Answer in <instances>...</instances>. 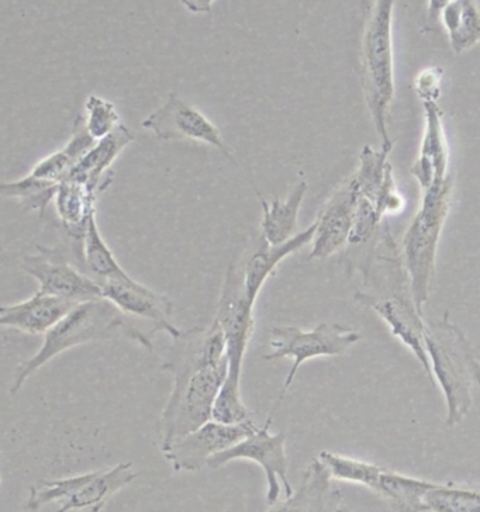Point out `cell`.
I'll use <instances>...</instances> for the list:
<instances>
[{"instance_id":"obj_1","label":"cell","mask_w":480,"mask_h":512,"mask_svg":"<svg viewBox=\"0 0 480 512\" xmlns=\"http://www.w3.org/2000/svg\"><path fill=\"white\" fill-rule=\"evenodd\" d=\"M172 341L162 365L174 376V386L157 424L162 453L213 420L214 404L229 375L226 338L216 321L207 328L182 331Z\"/></svg>"},{"instance_id":"obj_6","label":"cell","mask_w":480,"mask_h":512,"mask_svg":"<svg viewBox=\"0 0 480 512\" xmlns=\"http://www.w3.org/2000/svg\"><path fill=\"white\" fill-rule=\"evenodd\" d=\"M393 5L379 0L372 6L362 37V88L376 131L382 138V150L392 151L388 133V113L395 96L393 78Z\"/></svg>"},{"instance_id":"obj_14","label":"cell","mask_w":480,"mask_h":512,"mask_svg":"<svg viewBox=\"0 0 480 512\" xmlns=\"http://www.w3.org/2000/svg\"><path fill=\"white\" fill-rule=\"evenodd\" d=\"M99 285L103 299L122 311L124 316L147 321L154 332H167L172 339L182 334V330L172 323L174 306L165 294L155 292L133 278L109 280Z\"/></svg>"},{"instance_id":"obj_19","label":"cell","mask_w":480,"mask_h":512,"mask_svg":"<svg viewBox=\"0 0 480 512\" xmlns=\"http://www.w3.org/2000/svg\"><path fill=\"white\" fill-rule=\"evenodd\" d=\"M316 227V221H314L312 226L295 235L292 240L281 245V247H271L260 235L257 247L252 249L243 262H240L245 293H247L248 299L252 303H257L262 287L274 275L275 269L278 268L283 259L313 242Z\"/></svg>"},{"instance_id":"obj_29","label":"cell","mask_w":480,"mask_h":512,"mask_svg":"<svg viewBox=\"0 0 480 512\" xmlns=\"http://www.w3.org/2000/svg\"><path fill=\"white\" fill-rule=\"evenodd\" d=\"M58 188L60 186L29 174L19 181L2 183L0 193L6 199L19 200L24 210H36L43 216L48 204L57 196Z\"/></svg>"},{"instance_id":"obj_15","label":"cell","mask_w":480,"mask_h":512,"mask_svg":"<svg viewBox=\"0 0 480 512\" xmlns=\"http://www.w3.org/2000/svg\"><path fill=\"white\" fill-rule=\"evenodd\" d=\"M357 193L352 181L337 190L336 195L328 200L316 220L312 252L309 259H326L337 254L350 242L354 228Z\"/></svg>"},{"instance_id":"obj_32","label":"cell","mask_w":480,"mask_h":512,"mask_svg":"<svg viewBox=\"0 0 480 512\" xmlns=\"http://www.w3.org/2000/svg\"><path fill=\"white\" fill-rule=\"evenodd\" d=\"M442 72L438 68H430L421 72L416 81L417 93L424 102L437 103L441 93Z\"/></svg>"},{"instance_id":"obj_25","label":"cell","mask_w":480,"mask_h":512,"mask_svg":"<svg viewBox=\"0 0 480 512\" xmlns=\"http://www.w3.org/2000/svg\"><path fill=\"white\" fill-rule=\"evenodd\" d=\"M441 20L455 54L480 43V10L471 0L442 2Z\"/></svg>"},{"instance_id":"obj_26","label":"cell","mask_w":480,"mask_h":512,"mask_svg":"<svg viewBox=\"0 0 480 512\" xmlns=\"http://www.w3.org/2000/svg\"><path fill=\"white\" fill-rule=\"evenodd\" d=\"M82 259H84L85 272L98 283L109 280H126L131 278L124 271L112 249L107 247L102 234H100L95 214L89 220L84 241H82Z\"/></svg>"},{"instance_id":"obj_8","label":"cell","mask_w":480,"mask_h":512,"mask_svg":"<svg viewBox=\"0 0 480 512\" xmlns=\"http://www.w3.org/2000/svg\"><path fill=\"white\" fill-rule=\"evenodd\" d=\"M390 151L365 147L357 175L351 179L357 193L350 244H362L375 233L383 214L402 210V196L393 181Z\"/></svg>"},{"instance_id":"obj_28","label":"cell","mask_w":480,"mask_h":512,"mask_svg":"<svg viewBox=\"0 0 480 512\" xmlns=\"http://www.w3.org/2000/svg\"><path fill=\"white\" fill-rule=\"evenodd\" d=\"M317 459L327 467L333 480L358 484V486L368 487L369 490L374 489L383 470V466L375 463L330 451L321 452Z\"/></svg>"},{"instance_id":"obj_20","label":"cell","mask_w":480,"mask_h":512,"mask_svg":"<svg viewBox=\"0 0 480 512\" xmlns=\"http://www.w3.org/2000/svg\"><path fill=\"white\" fill-rule=\"evenodd\" d=\"M133 141L134 134L124 124H120L110 136L93 145L92 150L72 169L68 179L84 183L96 193L105 190L113 181L110 166Z\"/></svg>"},{"instance_id":"obj_4","label":"cell","mask_w":480,"mask_h":512,"mask_svg":"<svg viewBox=\"0 0 480 512\" xmlns=\"http://www.w3.org/2000/svg\"><path fill=\"white\" fill-rule=\"evenodd\" d=\"M424 344L433 382H437L447 404L445 427H457L471 411L473 389L480 387V361L471 342L448 314L426 324Z\"/></svg>"},{"instance_id":"obj_9","label":"cell","mask_w":480,"mask_h":512,"mask_svg":"<svg viewBox=\"0 0 480 512\" xmlns=\"http://www.w3.org/2000/svg\"><path fill=\"white\" fill-rule=\"evenodd\" d=\"M274 417L268 415L264 427L258 428L254 434L245 438L233 448L213 456L209 460L210 469H219L236 460H250L262 467L267 479V501L269 505L278 503L282 489L285 497L292 496V486L288 479V455H286V434L278 432L271 434V425Z\"/></svg>"},{"instance_id":"obj_17","label":"cell","mask_w":480,"mask_h":512,"mask_svg":"<svg viewBox=\"0 0 480 512\" xmlns=\"http://www.w3.org/2000/svg\"><path fill=\"white\" fill-rule=\"evenodd\" d=\"M78 304L37 292L24 302L2 306L0 325L31 335H46Z\"/></svg>"},{"instance_id":"obj_31","label":"cell","mask_w":480,"mask_h":512,"mask_svg":"<svg viewBox=\"0 0 480 512\" xmlns=\"http://www.w3.org/2000/svg\"><path fill=\"white\" fill-rule=\"evenodd\" d=\"M86 130L95 141L103 140L120 126V114L116 106L109 100L91 95L86 99L85 114Z\"/></svg>"},{"instance_id":"obj_5","label":"cell","mask_w":480,"mask_h":512,"mask_svg":"<svg viewBox=\"0 0 480 512\" xmlns=\"http://www.w3.org/2000/svg\"><path fill=\"white\" fill-rule=\"evenodd\" d=\"M454 178L435 183L424 192L423 203L403 238V264L410 282V294L423 316L430 299L435 276V261L442 228L450 213Z\"/></svg>"},{"instance_id":"obj_3","label":"cell","mask_w":480,"mask_h":512,"mask_svg":"<svg viewBox=\"0 0 480 512\" xmlns=\"http://www.w3.org/2000/svg\"><path fill=\"white\" fill-rule=\"evenodd\" d=\"M254 307L244 289L240 262L231 264L224 278L214 321L226 338L229 375L221 387L213 408V420L223 424H244L252 420L250 408L241 394V376L245 354L254 334Z\"/></svg>"},{"instance_id":"obj_22","label":"cell","mask_w":480,"mask_h":512,"mask_svg":"<svg viewBox=\"0 0 480 512\" xmlns=\"http://www.w3.org/2000/svg\"><path fill=\"white\" fill-rule=\"evenodd\" d=\"M307 192V182L302 181L296 185L286 200L275 197L268 203L258 193V199L264 211V219L261 221V237L271 247H281L295 237L298 230L299 210Z\"/></svg>"},{"instance_id":"obj_30","label":"cell","mask_w":480,"mask_h":512,"mask_svg":"<svg viewBox=\"0 0 480 512\" xmlns=\"http://www.w3.org/2000/svg\"><path fill=\"white\" fill-rule=\"evenodd\" d=\"M91 473L57 480H40L39 483L31 486L29 500L26 504L27 510L36 512L47 504L57 503V501L64 503L75 496L77 491L88 482Z\"/></svg>"},{"instance_id":"obj_12","label":"cell","mask_w":480,"mask_h":512,"mask_svg":"<svg viewBox=\"0 0 480 512\" xmlns=\"http://www.w3.org/2000/svg\"><path fill=\"white\" fill-rule=\"evenodd\" d=\"M257 430L254 421L223 424L212 420L179 439L164 452V456L175 472H199L209 465L213 456L240 444Z\"/></svg>"},{"instance_id":"obj_21","label":"cell","mask_w":480,"mask_h":512,"mask_svg":"<svg viewBox=\"0 0 480 512\" xmlns=\"http://www.w3.org/2000/svg\"><path fill=\"white\" fill-rule=\"evenodd\" d=\"M138 477L133 463H119L107 470L91 473L88 482L77 491L75 496L60 504L53 512L88 511L102 512L107 501L115 494L129 486Z\"/></svg>"},{"instance_id":"obj_23","label":"cell","mask_w":480,"mask_h":512,"mask_svg":"<svg viewBox=\"0 0 480 512\" xmlns=\"http://www.w3.org/2000/svg\"><path fill=\"white\" fill-rule=\"evenodd\" d=\"M434 486L435 483L428 480L383 467L372 491L382 497L393 512H428L426 496Z\"/></svg>"},{"instance_id":"obj_16","label":"cell","mask_w":480,"mask_h":512,"mask_svg":"<svg viewBox=\"0 0 480 512\" xmlns=\"http://www.w3.org/2000/svg\"><path fill=\"white\" fill-rule=\"evenodd\" d=\"M267 512H347L343 493L334 489L333 477L319 459L303 472L299 489L283 501L269 505Z\"/></svg>"},{"instance_id":"obj_10","label":"cell","mask_w":480,"mask_h":512,"mask_svg":"<svg viewBox=\"0 0 480 512\" xmlns=\"http://www.w3.org/2000/svg\"><path fill=\"white\" fill-rule=\"evenodd\" d=\"M23 256V271L39 282V292L81 304L103 299L102 287L86 272L69 264L61 249L37 247Z\"/></svg>"},{"instance_id":"obj_2","label":"cell","mask_w":480,"mask_h":512,"mask_svg":"<svg viewBox=\"0 0 480 512\" xmlns=\"http://www.w3.org/2000/svg\"><path fill=\"white\" fill-rule=\"evenodd\" d=\"M153 335L145 332L124 316L122 311L107 302L106 299L78 304L67 314L53 330L44 335L39 351L24 361L16 370L10 394L19 393L31 376L54 358L71 351L72 348L91 342L110 341V339H127L153 351Z\"/></svg>"},{"instance_id":"obj_11","label":"cell","mask_w":480,"mask_h":512,"mask_svg":"<svg viewBox=\"0 0 480 512\" xmlns=\"http://www.w3.org/2000/svg\"><path fill=\"white\" fill-rule=\"evenodd\" d=\"M143 127L162 141H195L210 145L217 148L234 165H238L219 128L205 114L174 92L168 93L167 100L160 109L145 117Z\"/></svg>"},{"instance_id":"obj_18","label":"cell","mask_w":480,"mask_h":512,"mask_svg":"<svg viewBox=\"0 0 480 512\" xmlns=\"http://www.w3.org/2000/svg\"><path fill=\"white\" fill-rule=\"evenodd\" d=\"M424 113H426V131H424L419 158L414 162L410 172L426 192L435 183L444 182L450 176L447 174L450 151H448L440 107L434 102H424Z\"/></svg>"},{"instance_id":"obj_7","label":"cell","mask_w":480,"mask_h":512,"mask_svg":"<svg viewBox=\"0 0 480 512\" xmlns=\"http://www.w3.org/2000/svg\"><path fill=\"white\" fill-rule=\"evenodd\" d=\"M359 339H361V334L358 331L341 324L323 323L317 325L313 330H302V328L289 327V325L272 328L271 341H269L271 351L262 356V359L267 362H275L279 359L290 358L292 359V368L283 382L278 401L269 415L274 417L279 404L285 400L290 386L295 382V377L303 363L310 359L344 355L348 349L358 344Z\"/></svg>"},{"instance_id":"obj_13","label":"cell","mask_w":480,"mask_h":512,"mask_svg":"<svg viewBox=\"0 0 480 512\" xmlns=\"http://www.w3.org/2000/svg\"><path fill=\"white\" fill-rule=\"evenodd\" d=\"M355 300L362 306L374 310L385 321L393 337L399 339L404 347L412 352L426 375L433 380L430 359H428L426 344H424L426 323L417 310L413 297L399 293H393L390 296H383V294L375 296V294L358 292L355 294Z\"/></svg>"},{"instance_id":"obj_24","label":"cell","mask_w":480,"mask_h":512,"mask_svg":"<svg viewBox=\"0 0 480 512\" xmlns=\"http://www.w3.org/2000/svg\"><path fill=\"white\" fill-rule=\"evenodd\" d=\"M58 216L69 237L84 241L89 220L95 214L96 192L77 181L67 179L58 188L54 199Z\"/></svg>"},{"instance_id":"obj_27","label":"cell","mask_w":480,"mask_h":512,"mask_svg":"<svg viewBox=\"0 0 480 512\" xmlns=\"http://www.w3.org/2000/svg\"><path fill=\"white\" fill-rule=\"evenodd\" d=\"M426 505L428 512H480V483H435Z\"/></svg>"}]
</instances>
